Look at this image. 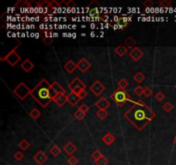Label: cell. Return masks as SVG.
<instances>
[{
	"label": "cell",
	"instance_id": "6da1fadb",
	"mask_svg": "<svg viewBox=\"0 0 176 165\" xmlns=\"http://www.w3.org/2000/svg\"><path fill=\"white\" fill-rule=\"evenodd\" d=\"M124 116L139 131H142L155 119L156 114L142 100H139L133 102Z\"/></svg>",
	"mask_w": 176,
	"mask_h": 165
},
{
	"label": "cell",
	"instance_id": "7a4b0ae2",
	"mask_svg": "<svg viewBox=\"0 0 176 165\" xmlns=\"http://www.w3.org/2000/svg\"><path fill=\"white\" fill-rule=\"evenodd\" d=\"M50 86L51 84L47 80L42 79L31 91L30 96L42 107H47L53 101L50 94Z\"/></svg>",
	"mask_w": 176,
	"mask_h": 165
},
{
	"label": "cell",
	"instance_id": "3957f363",
	"mask_svg": "<svg viewBox=\"0 0 176 165\" xmlns=\"http://www.w3.org/2000/svg\"><path fill=\"white\" fill-rule=\"evenodd\" d=\"M111 99L119 107L124 106L126 102L131 100V96L125 90L118 88L111 95Z\"/></svg>",
	"mask_w": 176,
	"mask_h": 165
},
{
	"label": "cell",
	"instance_id": "277c9868",
	"mask_svg": "<svg viewBox=\"0 0 176 165\" xmlns=\"http://www.w3.org/2000/svg\"><path fill=\"white\" fill-rule=\"evenodd\" d=\"M31 91H32V90H30L23 82H21L13 90L12 93L15 94L19 99L24 100L26 97L31 95Z\"/></svg>",
	"mask_w": 176,
	"mask_h": 165
},
{
	"label": "cell",
	"instance_id": "5b68a950",
	"mask_svg": "<svg viewBox=\"0 0 176 165\" xmlns=\"http://www.w3.org/2000/svg\"><path fill=\"white\" fill-rule=\"evenodd\" d=\"M18 48V46L14 48L9 53H7L5 58H0L1 61H6L8 64H10L11 66H15L16 64L21 60V56L17 53L16 50Z\"/></svg>",
	"mask_w": 176,
	"mask_h": 165
},
{
	"label": "cell",
	"instance_id": "8992f818",
	"mask_svg": "<svg viewBox=\"0 0 176 165\" xmlns=\"http://www.w3.org/2000/svg\"><path fill=\"white\" fill-rule=\"evenodd\" d=\"M65 92H66V91L59 84L58 82L55 81L53 84H51V86H50V94H51V96L53 98V101H54V98L58 95L62 94V93L65 94Z\"/></svg>",
	"mask_w": 176,
	"mask_h": 165
},
{
	"label": "cell",
	"instance_id": "52a82bcc",
	"mask_svg": "<svg viewBox=\"0 0 176 165\" xmlns=\"http://www.w3.org/2000/svg\"><path fill=\"white\" fill-rule=\"evenodd\" d=\"M90 90L94 93V95L98 96H100L102 92L105 91V86L103 85L99 80H96V81H95L93 83V84L90 87Z\"/></svg>",
	"mask_w": 176,
	"mask_h": 165
},
{
	"label": "cell",
	"instance_id": "ba28073f",
	"mask_svg": "<svg viewBox=\"0 0 176 165\" xmlns=\"http://www.w3.org/2000/svg\"><path fill=\"white\" fill-rule=\"evenodd\" d=\"M69 89L70 91H73L75 89H86V84L79 78H75L69 84Z\"/></svg>",
	"mask_w": 176,
	"mask_h": 165
},
{
	"label": "cell",
	"instance_id": "9c48e42d",
	"mask_svg": "<svg viewBox=\"0 0 176 165\" xmlns=\"http://www.w3.org/2000/svg\"><path fill=\"white\" fill-rule=\"evenodd\" d=\"M90 67L91 64L85 58L81 59L78 61V63L77 64V68L81 72H83V73H85L87 71H89V70L90 69Z\"/></svg>",
	"mask_w": 176,
	"mask_h": 165
},
{
	"label": "cell",
	"instance_id": "30bf717a",
	"mask_svg": "<svg viewBox=\"0 0 176 165\" xmlns=\"http://www.w3.org/2000/svg\"><path fill=\"white\" fill-rule=\"evenodd\" d=\"M144 55V53L141 51V49L138 47H135L131 50V52L129 53V56L133 59L135 62H138L139 59H141Z\"/></svg>",
	"mask_w": 176,
	"mask_h": 165
},
{
	"label": "cell",
	"instance_id": "8fae6325",
	"mask_svg": "<svg viewBox=\"0 0 176 165\" xmlns=\"http://www.w3.org/2000/svg\"><path fill=\"white\" fill-rule=\"evenodd\" d=\"M34 161L37 163L38 165L44 164V163L47 160V156L42 150H39L36 154L34 156Z\"/></svg>",
	"mask_w": 176,
	"mask_h": 165
},
{
	"label": "cell",
	"instance_id": "7c38bea8",
	"mask_svg": "<svg viewBox=\"0 0 176 165\" xmlns=\"http://www.w3.org/2000/svg\"><path fill=\"white\" fill-rule=\"evenodd\" d=\"M95 106L98 107L99 110H106L107 107L110 106V103L105 97H101L98 101H96Z\"/></svg>",
	"mask_w": 176,
	"mask_h": 165
},
{
	"label": "cell",
	"instance_id": "4fadbf2b",
	"mask_svg": "<svg viewBox=\"0 0 176 165\" xmlns=\"http://www.w3.org/2000/svg\"><path fill=\"white\" fill-rule=\"evenodd\" d=\"M80 100V97L78 96V95L75 94L73 92H70V94L67 95V102H69L71 106H76Z\"/></svg>",
	"mask_w": 176,
	"mask_h": 165
},
{
	"label": "cell",
	"instance_id": "5bb4252c",
	"mask_svg": "<svg viewBox=\"0 0 176 165\" xmlns=\"http://www.w3.org/2000/svg\"><path fill=\"white\" fill-rule=\"evenodd\" d=\"M77 146L72 142H68L63 148V150L69 156H73V154L77 151Z\"/></svg>",
	"mask_w": 176,
	"mask_h": 165
},
{
	"label": "cell",
	"instance_id": "9a60e30c",
	"mask_svg": "<svg viewBox=\"0 0 176 165\" xmlns=\"http://www.w3.org/2000/svg\"><path fill=\"white\" fill-rule=\"evenodd\" d=\"M54 101L59 107H63L67 102V96L65 94H64V93L59 94V95H58L54 98Z\"/></svg>",
	"mask_w": 176,
	"mask_h": 165
},
{
	"label": "cell",
	"instance_id": "2e32d148",
	"mask_svg": "<svg viewBox=\"0 0 176 165\" xmlns=\"http://www.w3.org/2000/svg\"><path fill=\"white\" fill-rule=\"evenodd\" d=\"M34 64L30 59H25L21 64V68L25 72H29L34 68Z\"/></svg>",
	"mask_w": 176,
	"mask_h": 165
},
{
	"label": "cell",
	"instance_id": "e0dca14e",
	"mask_svg": "<svg viewBox=\"0 0 176 165\" xmlns=\"http://www.w3.org/2000/svg\"><path fill=\"white\" fill-rule=\"evenodd\" d=\"M114 141H115V137L111 133H106L102 137V142L106 145H111Z\"/></svg>",
	"mask_w": 176,
	"mask_h": 165
},
{
	"label": "cell",
	"instance_id": "ac0fdd59",
	"mask_svg": "<svg viewBox=\"0 0 176 165\" xmlns=\"http://www.w3.org/2000/svg\"><path fill=\"white\" fill-rule=\"evenodd\" d=\"M64 68V70H65L67 72H69V73H72L75 70L77 69V64H75L71 59H70V60H68V61L65 63Z\"/></svg>",
	"mask_w": 176,
	"mask_h": 165
},
{
	"label": "cell",
	"instance_id": "d6986e66",
	"mask_svg": "<svg viewBox=\"0 0 176 165\" xmlns=\"http://www.w3.org/2000/svg\"><path fill=\"white\" fill-rule=\"evenodd\" d=\"M127 52H128L127 48L125 47V46H123V45H119V46H118V47L114 48V53H116L118 56H119V57L124 56L125 54L127 53Z\"/></svg>",
	"mask_w": 176,
	"mask_h": 165
},
{
	"label": "cell",
	"instance_id": "ffe728a7",
	"mask_svg": "<svg viewBox=\"0 0 176 165\" xmlns=\"http://www.w3.org/2000/svg\"><path fill=\"white\" fill-rule=\"evenodd\" d=\"M127 24H128V21H127L126 18H125L123 16L119 17V19H118L117 21V25L119 28V29H124L125 28L127 27Z\"/></svg>",
	"mask_w": 176,
	"mask_h": 165
},
{
	"label": "cell",
	"instance_id": "44dd1931",
	"mask_svg": "<svg viewBox=\"0 0 176 165\" xmlns=\"http://www.w3.org/2000/svg\"><path fill=\"white\" fill-rule=\"evenodd\" d=\"M49 151H50V153L53 155L54 157H58V156L60 154V152H61V149L59 148L57 144H54V145H53V146L50 148Z\"/></svg>",
	"mask_w": 176,
	"mask_h": 165
},
{
	"label": "cell",
	"instance_id": "7402d4cb",
	"mask_svg": "<svg viewBox=\"0 0 176 165\" xmlns=\"http://www.w3.org/2000/svg\"><path fill=\"white\" fill-rule=\"evenodd\" d=\"M41 111L38 109V108H33L32 110L30 111V113H29V116L32 118L33 120H37L38 118L41 116Z\"/></svg>",
	"mask_w": 176,
	"mask_h": 165
},
{
	"label": "cell",
	"instance_id": "603a6c76",
	"mask_svg": "<svg viewBox=\"0 0 176 165\" xmlns=\"http://www.w3.org/2000/svg\"><path fill=\"white\" fill-rule=\"evenodd\" d=\"M133 79L135 82H137V83L140 84V83H142V82L145 79V76H144L141 71H139L138 73H136V74L134 75Z\"/></svg>",
	"mask_w": 176,
	"mask_h": 165
},
{
	"label": "cell",
	"instance_id": "cb8c5ba5",
	"mask_svg": "<svg viewBox=\"0 0 176 165\" xmlns=\"http://www.w3.org/2000/svg\"><path fill=\"white\" fill-rule=\"evenodd\" d=\"M89 15L92 18H96L98 16H100V11H99V8H92L89 11Z\"/></svg>",
	"mask_w": 176,
	"mask_h": 165
},
{
	"label": "cell",
	"instance_id": "d4e9b609",
	"mask_svg": "<svg viewBox=\"0 0 176 165\" xmlns=\"http://www.w3.org/2000/svg\"><path fill=\"white\" fill-rule=\"evenodd\" d=\"M129 85V82L125 78H121L118 82V86L121 90H125V88Z\"/></svg>",
	"mask_w": 176,
	"mask_h": 165
},
{
	"label": "cell",
	"instance_id": "484cf974",
	"mask_svg": "<svg viewBox=\"0 0 176 165\" xmlns=\"http://www.w3.org/2000/svg\"><path fill=\"white\" fill-rule=\"evenodd\" d=\"M125 45H126L127 48H132H132H135L134 46H135V44H136V41L134 40L133 38L130 36V37H128L125 41Z\"/></svg>",
	"mask_w": 176,
	"mask_h": 165
},
{
	"label": "cell",
	"instance_id": "4316f807",
	"mask_svg": "<svg viewBox=\"0 0 176 165\" xmlns=\"http://www.w3.org/2000/svg\"><path fill=\"white\" fill-rule=\"evenodd\" d=\"M95 163L96 165H107L108 163V159L105 156H102L99 159L95 160Z\"/></svg>",
	"mask_w": 176,
	"mask_h": 165
},
{
	"label": "cell",
	"instance_id": "83f0119b",
	"mask_svg": "<svg viewBox=\"0 0 176 165\" xmlns=\"http://www.w3.org/2000/svg\"><path fill=\"white\" fill-rule=\"evenodd\" d=\"M85 116H86L85 113L83 112V111L80 110V109H77V110L74 113V117L76 118L77 120H82Z\"/></svg>",
	"mask_w": 176,
	"mask_h": 165
},
{
	"label": "cell",
	"instance_id": "f1b7e54d",
	"mask_svg": "<svg viewBox=\"0 0 176 165\" xmlns=\"http://www.w3.org/2000/svg\"><path fill=\"white\" fill-rule=\"evenodd\" d=\"M19 147L22 150H27L30 147V144L28 143V141H27L26 139H22L21 142L19 143Z\"/></svg>",
	"mask_w": 176,
	"mask_h": 165
},
{
	"label": "cell",
	"instance_id": "f546056e",
	"mask_svg": "<svg viewBox=\"0 0 176 165\" xmlns=\"http://www.w3.org/2000/svg\"><path fill=\"white\" fill-rule=\"evenodd\" d=\"M107 115H108V113H107V110H98L96 112V116L100 120H104Z\"/></svg>",
	"mask_w": 176,
	"mask_h": 165
},
{
	"label": "cell",
	"instance_id": "4dcf8cb0",
	"mask_svg": "<svg viewBox=\"0 0 176 165\" xmlns=\"http://www.w3.org/2000/svg\"><path fill=\"white\" fill-rule=\"evenodd\" d=\"M159 5L162 8H168L172 5V2L169 0H161L159 2Z\"/></svg>",
	"mask_w": 176,
	"mask_h": 165
},
{
	"label": "cell",
	"instance_id": "1f68e13d",
	"mask_svg": "<svg viewBox=\"0 0 176 165\" xmlns=\"http://www.w3.org/2000/svg\"><path fill=\"white\" fill-rule=\"evenodd\" d=\"M102 153L99 150H96L92 154H91V157L93 158L94 160H97V159H99L100 157H102Z\"/></svg>",
	"mask_w": 176,
	"mask_h": 165
},
{
	"label": "cell",
	"instance_id": "d6a6232c",
	"mask_svg": "<svg viewBox=\"0 0 176 165\" xmlns=\"http://www.w3.org/2000/svg\"><path fill=\"white\" fill-rule=\"evenodd\" d=\"M144 89L143 87H141V86H137L135 89H134V93H135V95L138 96H142V95H144Z\"/></svg>",
	"mask_w": 176,
	"mask_h": 165
},
{
	"label": "cell",
	"instance_id": "836d02e7",
	"mask_svg": "<svg viewBox=\"0 0 176 165\" xmlns=\"http://www.w3.org/2000/svg\"><path fill=\"white\" fill-rule=\"evenodd\" d=\"M162 108H163V110L167 113H169L174 108V106H173V104L171 103V102H166L165 104L162 106Z\"/></svg>",
	"mask_w": 176,
	"mask_h": 165
},
{
	"label": "cell",
	"instance_id": "e575fe53",
	"mask_svg": "<svg viewBox=\"0 0 176 165\" xmlns=\"http://www.w3.org/2000/svg\"><path fill=\"white\" fill-rule=\"evenodd\" d=\"M67 162H68V163L70 165H77V162H78V160L77 158L74 157V156H70V157L67 160Z\"/></svg>",
	"mask_w": 176,
	"mask_h": 165
},
{
	"label": "cell",
	"instance_id": "d590c367",
	"mask_svg": "<svg viewBox=\"0 0 176 165\" xmlns=\"http://www.w3.org/2000/svg\"><path fill=\"white\" fill-rule=\"evenodd\" d=\"M152 93H153V91H152V90H151L149 87H145L144 89V96H145V97H149V96H151Z\"/></svg>",
	"mask_w": 176,
	"mask_h": 165
},
{
	"label": "cell",
	"instance_id": "8d00e7d4",
	"mask_svg": "<svg viewBox=\"0 0 176 165\" xmlns=\"http://www.w3.org/2000/svg\"><path fill=\"white\" fill-rule=\"evenodd\" d=\"M23 154L21 153V151H16L15 152V154H14V158L16 160V161H18V162H20V161H21L22 160V158H23Z\"/></svg>",
	"mask_w": 176,
	"mask_h": 165
},
{
	"label": "cell",
	"instance_id": "74e56055",
	"mask_svg": "<svg viewBox=\"0 0 176 165\" xmlns=\"http://www.w3.org/2000/svg\"><path fill=\"white\" fill-rule=\"evenodd\" d=\"M155 99H156L158 101H161L164 98H165V96H164V94H163L161 91H158V92L155 94Z\"/></svg>",
	"mask_w": 176,
	"mask_h": 165
},
{
	"label": "cell",
	"instance_id": "f35d334b",
	"mask_svg": "<svg viewBox=\"0 0 176 165\" xmlns=\"http://www.w3.org/2000/svg\"><path fill=\"white\" fill-rule=\"evenodd\" d=\"M49 6L51 9H57V8L60 7V5L56 1H52V2H49Z\"/></svg>",
	"mask_w": 176,
	"mask_h": 165
},
{
	"label": "cell",
	"instance_id": "ab89813d",
	"mask_svg": "<svg viewBox=\"0 0 176 165\" xmlns=\"http://www.w3.org/2000/svg\"><path fill=\"white\" fill-rule=\"evenodd\" d=\"M78 109H80V110H82L83 112H84L86 114V113L90 110V107L87 106L85 103H83V104H82V105L78 107Z\"/></svg>",
	"mask_w": 176,
	"mask_h": 165
},
{
	"label": "cell",
	"instance_id": "60d3db41",
	"mask_svg": "<svg viewBox=\"0 0 176 165\" xmlns=\"http://www.w3.org/2000/svg\"><path fill=\"white\" fill-rule=\"evenodd\" d=\"M77 95H78V96L80 97V99L82 100V99H84V98H85L86 96H87V95H88V93H87V91H86L85 90H82Z\"/></svg>",
	"mask_w": 176,
	"mask_h": 165
},
{
	"label": "cell",
	"instance_id": "b9f144b4",
	"mask_svg": "<svg viewBox=\"0 0 176 165\" xmlns=\"http://www.w3.org/2000/svg\"><path fill=\"white\" fill-rule=\"evenodd\" d=\"M43 41L47 45H51L53 43V37H43Z\"/></svg>",
	"mask_w": 176,
	"mask_h": 165
},
{
	"label": "cell",
	"instance_id": "7bdbcfd3",
	"mask_svg": "<svg viewBox=\"0 0 176 165\" xmlns=\"http://www.w3.org/2000/svg\"><path fill=\"white\" fill-rule=\"evenodd\" d=\"M154 5V3L150 0H146L145 2L144 3V5L146 7V8H151L152 6Z\"/></svg>",
	"mask_w": 176,
	"mask_h": 165
},
{
	"label": "cell",
	"instance_id": "ee69618b",
	"mask_svg": "<svg viewBox=\"0 0 176 165\" xmlns=\"http://www.w3.org/2000/svg\"><path fill=\"white\" fill-rule=\"evenodd\" d=\"M65 5H66V7H68V8H74V7H76V4L72 0H70L69 2H66Z\"/></svg>",
	"mask_w": 176,
	"mask_h": 165
},
{
	"label": "cell",
	"instance_id": "f6af8a7d",
	"mask_svg": "<svg viewBox=\"0 0 176 165\" xmlns=\"http://www.w3.org/2000/svg\"><path fill=\"white\" fill-rule=\"evenodd\" d=\"M174 144H176V136L174 137Z\"/></svg>",
	"mask_w": 176,
	"mask_h": 165
},
{
	"label": "cell",
	"instance_id": "bcb514c9",
	"mask_svg": "<svg viewBox=\"0 0 176 165\" xmlns=\"http://www.w3.org/2000/svg\"><path fill=\"white\" fill-rule=\"evenodd\" d=\"M175 89H176V84H175Z\"/></svg>",
	"mask_w": 176,
	"mask_h": 165
}]
</instances>
